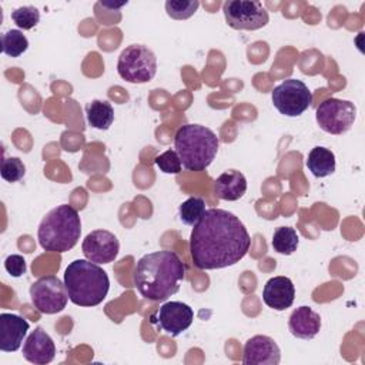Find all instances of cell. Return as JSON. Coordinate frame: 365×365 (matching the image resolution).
<instances>
[{"mask_svg":"<svg viewBox=\"0 0 365 365\" xmlns=\"http://www.w3.org/2000/svg\"><path fill=\"white\" fill-rule=\"evenodd\" d=\"M200 7L198 0H168L165 1V11L174 20H185L195 14Z\"/></svg>","mask_w":365,"mask_h":365,"instance_id":"obj_24","label":"cell"},{"mask_svg":"<svg viewBox=\"0 0 365 365\" xmlns=\"http://www.w3.org/2000/svg\"><path fill=\"white\" fill-rule=\"evenodd\" d=\"M29 48V40L20 30H9L1 34V51L9 57H20Z\"/></svg>","mask_w":365,"mask_h":365,"instance_id":"obj_22","label":"cell"},{"mask_svg":"<svg viewBox=\"0 0 365 365\" xmlns=\"http://www.w3.org/2000/svg\"><path fill=\"white\" fill-rule=\"evenodd\" d=\"M84 257L96 264H108L120 251L117 237L107 230H94L86 235L81 244Z\"/></svg>","mask_w":365,"mask_h":365,"instance_id":"obj_12","label":"cell"},{"mask_svg":"<svg viewBox=\"0 0 365 365\" xmlns=\"http://www.w3.org/2000/svg\"><path fill=\"white\" fill-rule=\"evenodd\" d=\"M271 97L274 107L287 117H298L312 104L308 86L297 78L284 80L274 88Z\"/></svg>","mask_w":365,"mask_h":365,"instance_id":"obj_8","label":"cell"},{"mask_svg":"<svg viewBox=\"0 0 365 365\" xmlns=\"http://www.w3.org/2000/svg\"><path fill=\"white\" fill-rule=\"evenodd\" d=\"M315 118L321 130L339 135L346 133L354 125L356 118V107L349 100L327 98L317 107Z\"/></svg>","mask_w":365,"mask_h":365,"instance_id":"obj_7","label":"cell"},{"mask_svg":"<svg viewBox=\"0 0 365 365\" xmlns=\"http://www.w3.org/2000/svg\"><path fill=\"white\" fill-rule=\"evenodd\" d=\"M64 285L68 299L78 307H96L101 304L110 288L107 272L96 262L74 259L64 271Z\"/></svg>","mask_w":365,"mask_h":365,"instance_id":"obj_3","label":"cell"},{"mask_svg":"<svg viewBox=\"0 0 365 365\" xmlns=\"http://www.w3.org/2000/svg\"><path fill=\"white\" fill-rule=\"evenodd\" d=\"M279 361L281 349L271 336L254 335L244 344V365H278Z\"/></svg>","mask_w":365,"mask_h":365,"instance_id":"obj_13","label":"cell"},{"mask_svg":"<svg viewBox=\"0 0 365 365\" xmlns=\"http://www.w3.org/2000/svg\"><path fill=\"white\" fill-rule=\"evenodd\" d=\"M307 167L318 178L328 177L335 171V155L325 147H314L307 157Z\"/></svg>","mask_w":365,"mask_h":365,"instance_id":"obj_19","label":"cell"},{"mask_svg":"<svg viewBox=\"0 0 365 365\" xmlns=\"http://www.w3.org/2000/svg\"><path fill=\"white\" fill-rule=\"evenodd\" d=\"M288 328L295 338L312 339L321 329V317L311 307H299L292 311Z\"/></svg>","mask_w":365,"mask_h":365,"instance_id":"obj_17","label":"cell"},{"mask_svg":"<svg viewBox=\"0 0 365 365\" xmlns=\"http://www.w3.org/2000/svg\"><path fill=\"white\" fill-rule=\"evenodd\" d=\"M29 322L16 314H0V349L3 352L17 351L29 331Z\"/></svg>","mask_w":365,"mask_h":365,"instance_id":"obj_15","label":"cell"},{"mask_svg":"<svg viewBox=\"0 0 365 365\" xmlns=\"http://www.w3.org/2000/svg\"><path fill=\"white\" fill-rule=\"evenodd\" d=\"M80 234V215L77 210L68 204H61L50 210L37 230L41 248L50 252H67L78 242Z\"/></svg>","mask_w":365,"mask_h":365,"instance_id":"obj_4","label":"cell"},{"mask_svg":"<svg viewBox=\"0 0 365 365\" xmlns=\"http://www.w3.org/2000/svg\"><path fill=\"white\" fill-rule=\"evenodd\" d=\"M117 71L128 83H148L157 73V57L148 47L131 44L121 51L117 61Z\"/></svg>","mask_w":365,"mask_h":365,"instance_id":"obj_6","label":"cell"},{"mask_svg":"<svg viewBox=\"0 0 365 365\" xmlns=\"http://www.w3.org/2000/svg\"><path fill=\"white\" fill-rule=\"evenodd\" d=\"M155 165L165 174H180L182 164L175 150H167L155 157Z\"/></svg>","mask_w":365,"mask_h":365,"instance_id":"obj_27","label":"cell"},{"mask_svg":"<svg viewBox=\"0 0 365 365\" xmlns=\"http://www.w3.org/2000/svg\"><path fill=\"white\" fill-rule=\"evenodd\" d=\"M87 123L97 130H108L114 121V110L106 100H93L86 106Z\"/></svg>","mask_w":365,"mask_h":365,"instance_id":"obj_20","label":"cell"},{"mask_svg":"<svg viewBox=\"0 0 365 365\" xmlns=\"http://www.w3.org/2000/svg\"><path fill=\"white\" fill-rule=\"evenodd\" d=\"M225 21L235 30H258L268 24V11L255 0H228L222 7Z\"/></svg>","mask_w":365,"mask_h":365,"instance_id":"obj_9","label":"cell"},{"mask_svg":"<svg viewBox=\"0 0 365 365\" xmlns=\"http://www.w3.org/2000/svg\"><path fill=\"white\" fill-rule=\"evenodd\" d=\"M154 322L171 336H178L190 328L194 319L192 308L180 301H170L163 304L155 315Z\"/></svg>","mask_w":365,"mask_h":365,"instance_id":"obj_11","label":"cell"},{"mask_svg":"<svg viewBox=\"0 0 365 365\" xmlns=\"http://www.w3.org/2000/svg\"><path fill=\"white\" fill-rule=\"evenodd\" d=\"M23 356L36 365H46L56 356V345L51 336L40 327H37L27 336L23 345Z\"/></svg>","mask_w":365,"mask_h":365,"instance_id":"obj_14","label":"cell"},{"mask_svg":"<svg viewBox=\"0 0 365 365\" xmlns=\"http://www.w3.org/2000/svg\"><path fill=\"white\" fill-rule=\"evenodd\" d=\"M247 191V180L237 170H227L214 181V192L220 200L237 201Z\"/></svg>","mask_w":365,"mask_h":365,"instance_id":"obj_18","label":"cell"},{"mask_svg":"<svg viewBox=\"0 0 365 365\" xmlns=\"http://www.w3.org/2000/svg\"><path fill=\"white\" fill-rule=\"evenodd\" d=\"M251 245L240 218L222 208L205 210L190 237L192 264L198 269H220L240 262Z\"/></svg>","mask_w":365,"mask_h":365,"instance_id":"obj_1","label":"cell"},{"mask_svg":"<svg viewBox=\"0 0 365 365\" xmlns=\"http://www.w3.org/2000/svg\"><path fill=\"white\" fill-rule=\"evenodd\" d=\"M178 212L185 225L194 227L205 212V201L201 197H190L180 205Z\"/></svg>","mask_w":365,"mask_h":365,"instance_id":"obj_23","label":"cell"},{"mask_svg":"<svg viewBox=\"0 0 365 365\" xmlns=\"http://www.w3.org/2000/svg\"><path fill=\"white\" fill-rule=\"evenodd\" d=\"M262 299L267 307L284 311L294 304L295 287L288 277H272L264 285Z\"/></svg>","mask_w":365,"mask_h":365,"instance_id":"obj_16","label":"cell"},{"mask_svg":"<svg viewBox=\"0 0 365 365\" xmlns=\"http://www.w3.org/2000/svg\"><path fill=\"white\" fill-rule=\"evenodd\" d=\"M185 265L180 257L168 250L141 257L133 272L137 291L150 301L161 302L177 294L184 281Z\"/></svg>","mask_w":365,"mask_h":365,"instance_id":"obj_2","label":"cell"},{"mask_svg":"<svg viewBox=\"0 0 365 365\" xmlns=\"http://www.w3.org/2000/svg\"><path fill=\"white\" fill-rule=\"evenodd\" d=\"M215 133L200 124H184L174 135V147L185 170L204 171L215 158L218 151Z\"/></svg>","mask_w":365,"mask_h":365,"instance_id":"obj_5","label":"cell"},{"mask_svg":"<svg viewBox=\"0 0 365 365\" xmlns=\"http://www.w3.org/2000/svg\"><path fill=\"white\" fill-rule=\"evenodd\" d=\"M271 244L274 251L282 255H291L294 251H297L299 245V237L294 228L279 227L274 231Z\"/></svg>","mask_w":365,"mask_h":365,"instance_id":"obj_21","label":"cell"},{"mask_svg":"<svg viewBox=\"0 0 365 365\" xmlns=\"http://www.w3.org/2000/svg\"><path fill=\"white\" fill-rule=\"evenodd\" d=\"M11 20L19 29L30 30L40 21V11L34 6H21L11 11Z\"/></svg>","mask_w":365,"mask_h":365,"instance_id":"obj_25","label":"cell"},{"mask_svg":"<svg viewBox=\"0 0 365 365\" xmlns=\"http://www.w3.org/2000/svg\"><path fill=\"white\" fill-rule=\"evenodd\" d=\"M4 268H6V271H7L11 277H14V278H19V277L24 275V274H26V269H27L24 258H23L21 255H19V254H11V255H9V257L4 259Z\"/></svg>","mask_w":365,"mask_h":365,"instance_id":"obj_28","label":"cell"},{"mask_svg":"<svg viewBox=\"0 0 365 365\" xmlns=\"http://www.w3.org/2000/svg\"><path fill=\"white\" fill-rule=\"evenodd\" d=\"M30 298L41 314H57L66 308L68 294L64 282L56 275H46L31 284Z\"/></svg>","mask_w":365,"mask_h":365,"instance_id":"obj_10","label":"cell"},{"mask_svg":"<svg viewBox=\"0 0 365 365\" xmlns=\"http://www.w3.org/2000/svg\"><path fill=\"white\" fill-rule=\"evenodd\" d=\"M24 174H26V167L20 158L9 157L1 160L0 175L7 182H17L24 177Z\"/></svg>","mask_w":365,"mask_h":365,"instance_id":"obj_26","label":"cell"}]
</instances>
